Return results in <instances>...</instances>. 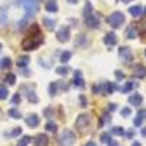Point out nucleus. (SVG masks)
Here are the masks:
<instances>
[{
  "instance_id": "1",
  "label": "nucleus",
  "mask_w": 146,
  "mask_h": 146,
  "mask_svg": "<svg viewBox=\"0 0 146 146\" xmlns=\"http://www.w3.org/2000/svg\"><path fill=\"white\" fill-rule=\"evenodd\" d=\"M31 29H32L34 34H29V36H27V38L22 41V48L25 51H34V50H36V48H38L42 44V41H44V36H42L38 25H32Z\"/></svg>"
},
{
  "instance_id": "2",
  "label": "nucleus",
  "mask_w": 146,
  "mask_h": 146,
  "mask_svg": "<svg viewBox=\"0 0 146 146\" xmlns=\"http://www.w3.org/2000/svg\"><path fill=\"white\" fill-rule=\"evenodd\" d=\"M16 6H22L23 9H25V12L28 13V16L35 15L40 9L38 0H16Z\"/></svg>"
},
{
  "instance_id": "3",
  "label": "nucleus",
  "mask_w": 146,
  "mask_h": 146,
  "mask_svg": "<svg viewBox=\"0 0 146 146\" xmlns=\"http://www.w3.org/2000/svg\"><path fill=\"white\" fill-rule=\"evenodd\" d=\"M60 146H72L73 143H75L76 140V136H75V133H73L72 130L69 129H64L62 131V135H60Z\"/></svg>"
},
{
  "instance_id": "4",
  "label": "nucleus",
  "mask_w": 146,
  "mask_h": 146,
  "mask_svg": "<svg viewBox=\"0 0 146 146\" xmlns=\"http://www.w3.org/2000/svg\"><path fill=\"white\" fill-rule=\"evenodd\" d=\"M108 23L114 29L121 28V25L124 23V15L121 13V12H114V13H111V15L108 16Z\"/></svg>"
},
{
  "instance_id": "5",
  "label": "nucleus",
  "mask_w": 146,
  "mask_h": 146,
  "mask_svg": "<svg viewBox=\"0 0 146 146\" xmlns=\"http://www.w3.org/2000/svg\"><path fill=\"white\" fill-rule=\"evenodd\" d=\"M85 23H86V27H89V28H98L100 27V23H101V19H100V16L95 13V12H92L91 15H88V16H85Z\"/></svg>"
},
{
  "instance_id": "6",
  "label": "nucleus",
  "mask_w": 146,
  "mask_h": 146,
  "mask_svg": "<svg viewBox=\"0 0 146 146\" xmlns=\"http://www.w3.org/2000/svg\"><path fill=\"white\" fill-rule=\"evenodd\" d=\"M118 56L127 64L131 63V60H133V53H131V50H130L129 47H120L118 48Z\"/></svg>"
},
{
  "instance_id": "7",
  "label": "nucleus",
  "mask_w": 146,
  "mask_h": 146,
  "mask_svg": "<svg viewBox=\"0 0 146 146\" xmlns=\"http://www.w3.org/2000/svg\"><path fill=\"white\" fill-rule=\"evenodd\" d=\"M57 40L60 41V42H67L69 40H70V28L69 27H62L58 31H57Z\"/></svg>"
},
{
  "instance_id": "8",
  "label": "nucleus",
  "mask_w": 146,
  "mask_h": 146,
  "mask_svg": "<svg viewBox=\"0 0 146 146\" xmlns=\"http://www.w3.org/2000/svg\"><path fill=\"white\" fill-rule=\"evenodd\" d=\"M89 123H91V115H89V114H80V115L76 118L75 126L82 130V129H85V127H88Z\"/></svg>"
},
{
  "instance_id": "9",
  "label": "nucleus",
  "mask_w": 146,
  "mask_h": 146,
  "mask_svg": "<svg viewBox=\"0 0 146 146\" xmlns=\"http://www.w3.org/2000/svg\"><path fill=\"white\" fill-rule=\"evenodd\" d=\"M133 76L137 78V79H143L146 76V67L142 64V63H137L133 69Z\"/></svg>"
},
{
  "instance_id": "10",
  "label": "nucleus",
  "mask_w": 146,
  "mask_h": 146,
  "mask_svg": "<svg viewBox=\"0 0 146 146\" xmlns=\"http://www.w3.org/2000/svg\"><path fill=\"white\" fill-rule=\"evenodd\" d=\"M104 44L111 47V45H115L117 44V35L114 32H108L105 36H104Z\"/></svg>"
},
{
  "instance_id": "11",
  "label": "nucleus",
  "mask_w": 146,
  "mask_h": 146,
  "mask_svg": "<svg viewBox=\"0 0 146 146\" xmlns=\"http://www.w3.org/2000/svg\"><path fill=\"white\" fill-rule=\"evenodd\" d=\"M129 102H130L131 105H135V107H139V105H142L143 98H142L140 94H133V95L129 96Z\"/></svg>"
},
{
  "instance_id": "12",
  "label": "nucleus",
  "mask_w": 146,
  "mask_h": 146,
  "mask_svg": "<svg viewBox=\"0 0 146 146\" xmlns=\"http://www.w3.org/2000/svg\"><path fill=\"white\" fill-rule=\"evenodd\" d=\"M25 121H27V124L29 127H36V126L40 124V117L36 115V114H31V115H28V118Z\"/></svg>"
},
{
  "instance_id": "13",
  "label": "nucleus",
  "mask_w": 146,
  "mask_h": 146,
  "mask_svg": "<svg viewBox=\"0 0 146 146\" xmlns=\"http://www.w3.org/2000/svg\"><path fill=\"white\" fill-rule=\"evenodd\" d=\"M35 146H48V137L47 135H38L35 137Z\"/></svg>"
},
{
  "instance_id": "14",
  "label": "nucleus",
  "mask_w": 146,
  "mask_h": 146,
  "mask_svg": "<svg viewBox=\"0 0 146 146\" xmlns=\"http://www.w3.org/2000/svg\"><path fill=\"white\" fill-rule=\"evenodd\" d=\"M45 10L50 12V13H54V12L58 10V5L56 0H48V2L45 3Z\"/></svg>"
},
{
  "instance_id": "15",
  "label": "nucleus",
  "mask_w": 146,
  "mask_h": 146,
  "mask_svg": "<svg viewBox=\"0 0 146 146\" xmlns=\"http://www.w3.org/2000/svg\"><path fill=\"white\" fill-rule=\"evenodd\" d=\"M73 85L75 86H79V88H82L83 86V78H82V73H80V70H76L75 72V79H73Z\"/></svg>"
},
{
  "instance_id": "16",
  "label": "nucleus",
  "mask_w": 146,
  "mask_h": 146,
  "mask_svg": "<svg viewBox=\"0 0 146 146\" xmlns=\"http://www.w3.org/2000/svg\"><path fill=\"white\" fill-rule=\"evenodd\" d=\"M28 64H29V57H27V56H21V57L16 60V66H18V67L25 69Z\"/></svg>"
},
{
  "instance_id": "17",
  "label": "nucleus",
  "mask_w": 146,
  "mask_h": 146,
  "mask_svg": "<svg viewBox=\"0 0 146 146\" xmlns=\"http://www.w3.org/2000/svg\"><path fill=\"white\" fill-rule=\"evenodd\" d=\"M129 12H130V15H131V16L137 18V16L142 15V7H140V6H131V7L129 9Z\"/></svg>"
},
{
  "instance_id": "18",
  "label": "nucleus",
  "mask_w": 146,
  "mask_h": 146,
  "mask_svg": "<svg viewBox=\"0 0 146 146\" xmlns=\"http://www.w3.org/2000/svg\"><path fill=\"white\" fill-rule=\"evenodd\" d=\"M137 36V29L135 28V27H130L129 29H127V38L129 40H135Z\"/></svg>"
},
{
  "instance_id": "19",
  "label": "nucleus",
  "mask_w": 146,
  "mask_h": 146,
  "mask_svg": "<svg viewBox=\"0 0 146 146\" xmlns=\"http://www.w3.org/2000/svg\"><path fill=\"white\" fill-rule=\"evenodd\" d=\"M7 114H9V117H12V118H15V120H19L22 115H21V113L18 111L16 108H10L9 111H7Z\"/></svg>"
},
{
  "instance_id": "20",
  "label": "nucleus",
  "mask_w": 146,
  "mask_h": 146,
  "mask_svg": "<svg viewBox=\"0 0 146 146\" xmlns=\"http://www.w3.org/2000/svg\"><path fill=\"white\" fill-rule=\"evenodd\" d=\"M136 86V85H135V82H127L126 85H124V86L123 88H121V92H123V94H127V92H130L133 88H135Z\"/></svg>"
},
{
  "instance_id": "21",
  "label": "nucleus",
  "mask_w": 146,
  "mask_h": 146,
  "mask_svg": "<svg viewBox=\"0 0 146 146\" xmlns=\"http://www.w3.org/2000/svg\"><path fill=\"white\" fill-rule=\"evenodd\" d=\"M69 67L67 66H60V67H57L56 69V72H57V75H60V76H66L67 73H69Z\"/></svg>"
},
{
  "instance_id": "22",
  "label": "nucleus",
  "mask_w": 146,
  "mask_h": 146,
  "mask_svg": "<svg viewBox=\"0 0 146 146\" xmlns=\"http://www.w3.org/2000/svg\"><path fill=\"white\" fill-rule=\"evenodd\" d=\"M70 57H72V53L70 51H63L62 56H60V62H62V63H67L69 60H70Z\"/></svg>"
},
{
  "instance_id": "23",
  "label": "nucleus",
  "mask_w": 146,
  "mask_h": 146,
  "mask_svg": "<svg viewBox=\"0 0 146 146\" xmlns=\"http://www.w3.org/2000/svg\"><path fill=\"white\" fill-rule=\"evenodd\" d=\"M57 88H58V83L57 82H51L50 83V86H48V91H50V95L54 96L57 94Z\"/></svg>"
},
{
  "instance_id": "24",
  "label": "nucleus",
  "mask_w": 146,
  "mask_h": 146,
  "mask_svg": "<svg viewBox=\"0 0 146 146\" xmlns=\"http://www.w3.org/2000/svg\"><path fill=\"white\" fill-rule=\"evenodd\" d=\"M9 95V91L6 86H3V85H0V100H6Z\"/></svg>"
},
{
  "instance_id": "25",
  "label": "nucleus",
  "mask_w": 146,
  "mask_h": 146,
  "mask_svg": "<svg viewBox=\"0 0 146 146\" xmlns=\"http://www.w3.org/2000/svg\"><path fill=\"white\" fill-rule=\"evenodd\" d=\"M92 12H94V9H92V5H91L89 2H86V3H85V12H83V18H85V16H88V15H91Z\"/></svg>"
},
{
  "instance_id": "26",
  "label": "nucleus",
  "mask_w": 146,
  "mask_h": 146,
  "mask_svg": "<svg viewBox=\"0 0 146 146\" xmlns=\"http://www.w3.org/2000/svg\"><path fill=\"white\" fill-rule=\"evenodd\" d=\"M44 23H45V27H47L48 29H53V28L56 27V21H53V19H50V18H44Z\"/></svg>"
},
{
  "instance_id": "27",
  "label": "nucleus",
  "mask_w": 146,
  "mask_h": 146,
  "mask_svg": "<svg viewBox=\"0 0 146 146\" xmlns=\"http://www.w3.org/2000/svg\"><path fill=\"white\" fill-rule=\"evenodd\" d=\"M45 130H47V131H53V133H54V131L57 130V124H56V123H53V121H48V123L45 124Z\"/></svg>"
},
{
  "instance_id": "28",
  "label": "nucleus",
  "mask_w": 146,
  "mask_h": 146,
  "mask_svg": "<svg viewBox=\"0 0 146 146\" xmlns=\"http://www.w3.org/2000/svg\"><path fill=\"white\" fill-rule=\"evenodd\" d=\"M7 21V16H6V12L5 9H0V27H3Z\"/></svg>"
},
{
  "instance_id": "29",
  "label": "nucleus",
  "mask_w": 146,
  "mask_h": 146,
  "mask_svg": "<svg viewBox=\"0 0 146 146\" xmlns=\"http://www.w3.org/2000/svg\"><path fill=\"white\" fill-rule=\"evenodd\" d=\"M111 133H113V135H115V136H123L126 131H124V129H123V127H113Z\"/></svg>"
},
{
  "instance_id": "30",
  "label": "nucleus",
  "mask_w": 146,
  "mask_h": 146,
  "mask_svg": "<svg viewBox=\"0 0 146 146\" xmlns=\"http://www.w3.org/2000/svg\"><path fill=\"white\" fill-rule=\"evenodd\" d=\"M28 100H29V102L36 104V102H38V96L35 95V92H34V91H31V92H28Z\"/></svg>"
},
{
  "instance_id": "31",
  "label": "nucleus",
  "mask_w": 146,
  "mask_h": 146,
  "mask_svg": "<svg viewBox=\"0 0 146 146\" xmlns=\"http://www.w3.org/2000/svg\"><path fill=\"white\" fill-rule=\"evenodd\" d=\"M6 82H7L9 85H15V82H16V76L13 75V73H9V75L6 76Z\"/></svg>"
},
{
  "instance_id": "32",
  "label": "nucleus",
  "mask_w": 146,
  "mask_h": 146,
  "mask_svg": "<svg viewBox=\"0 0 146 146\" xmlns=\"http://www.w3.org/2000/svg\"><path fill=\"white\" fill-rule=\"evenodd\" d=\"M10 64H12V62H10L9 57H5V58L2 60V67H3V69H9Z\"/></svg>"
},
{
  "instance_id": "33",
  "label": "nucleus",
  "mask_w": 146,
  "mask_h": 146,
  "mask_svg": "<svg viewBox=\"0 0 146 146\" xmlns=\"http://www.w3.org/2000/svg\"><path fill=\"white\" fill-rule=\"evenodd\" d=\"M29 142H31V137H29V136H23V137L21 139V142H19L18 146H27Z\"/></svg>"
},
{
  "instance_id": "34",
  "label": "nucleus",
  "mask_w": 146,
  "mask_h": 146,
  "mask_svg": "<svg viewBox=\"0 0 146 146\" xmlns=\"http://www.w3.org/2000/svg\"><path fill=\"white\" fill-rule=\"evenodd\" d=\"M110 140H111V135H110V133H102V135H101V142L108 143Z\"/></svg>"
},
{
  "instance_id": "35",
  "label": "nucleus",
  "mask_w": 146,
  "mask_h": 146,
  "mask_svg": "<svg viewBox=\"0 0 146 146\" xmlns=\"http://www.w3.org/2000/svg\"><path fill=\"white\" fill-rule=\"evenodd\" d=\"M21 133H22V129H21V127H15L13 130H12V133H10L9 136H12V137H15V136H19Z\"/></svg>"
},
{
  "instance_id": "36",
  "label": "nucleus",
  "mask_w": 146,
  "mask_h": 146,
  "mask_svg": "<svg viewBox=\"0 0 146 146\" xmlns=\"http://www.w3.org/2000/svg\"><path fill=\"white\" fill-rule=\"evenodd\" d=\"M130 114H131V110H130L129 107H126V108L121 110V117H129Z\"/></svg>"
},
{
  "instance_id": "37",
  "label": "nucleus",
  "mask_w": 146,
  "mask_h": 146,
  "mask_svg": "<svg viewBox=\"0 0 146 146\" xmlns=\"http://www.w3.org/2000/svg\"><path fill=\"white\" fill-rule=\"evenodd\" d=\"M19 102H21V95H19V94H15L13 98H12V104L16 105V104H19Z\"/></svg>"
},
{
  "instance_id": "38",
  "label": "nucleus",
  "mask_w": 146,
  "mask_h": 146,
  "mask_svg": "<svg viewBox=\"0 0 146 146\" xmlns=\"http://www.w3.org/2000/svg\"><path fill=\"white\" fill-rule=\"evenodd\" d=\"M142 121H143V118L139 117V115H136L135 117V121H133V124H135L136 127H139V126H142Z\"/></svg>"
},
{
  "instance_id": "39",
  "label": "nucleus",
  "mask_w": 146,
  "mask_h": 146,
  "mask_svg": "<svg viewBox=\"0 0 146 146\" xmlns=\"http://www.w3.org/2000/svg\"><path fill=\"white\" fill-rule=\"evenodd\" d=\"M115 78H117V80H123L126 76H124V73L123 72H120V70H115Z\"/></svg>"
},
{
  "instance_id": "40",
  "label": "nucleus",
  "mask_w": 146,
  "mask_h": 146,
  "mask_svg": "<svg viewBox=\"0 0 146 146\" xmlns=\"http://www.w3.org/2000/svg\"><path fill=\"white\" fill-rule=\"evenodd\" d=\"M79 100H80V104H82V107H86V105H88V102H86V98H85L83 95H80V96H79Z\"/></svg>"
},
{
  "instance_id": "41",
  "label": "nucleus",
  "mask_w": 146,
  "mask_h": 146,
  "mask_svg": "<svg viewBox=\"0 0 146 146\" xmlns=\"http://www.w3.org/2000/svg\"><path fill=\"white\" fill-rule=\"evenodd\" d=\"M117 110V105L115 104H108V111H111V113H114Z\"/></svg>"
},
{
  "instance_id": "42",
  "label": "nucleus",
  "mask_w": 146,
  "mask_h": 146,
  "mask_svg": "<svg viewBox=\"0 0 146 146\" xmlns=\"http://www.w3.org/2000/svg\"><path fill=\"white\" fill-rule=\"evenodd\" d=\"M137 115L142 117V118H145V117H146V110H140V111L137 113Z\"/></svg>"
},
{
  "instance_id": "43",
  "label": "nucleus",
  "mask_w": 146,
  "mask_h": 146,
  "mask_svg": "<svg viewBox=\"0 0 146 146\" xmlns=\"http://www.w3.org/2000/svg\"><path fill=\"white\" fill-rule=\"evenodd\" d=\"M108 146H117V142L111 139V140H110V142H108Z\"/></svg>"
},
{
  "instance_id": "44",
  "label": "nucleus",
  "mask_w": 146,
  "mask_h": 146,
  "mask_svg": "<svg viewBox=\"0 0 146 146\" xmlns=\"http://www.w3.org/2000/svg\"><path fill=\"white\" fill-rule=\"evenodd\" d=\"M133 135H135V131H133V130H130V131L127 133V137H130V139H131V137H133Z\"/></svg>"
},
{
  "instance_id": "45",
  "label": "nucleus",
  "mask_w": 146,
  "mask_h": 146,
  "mask_svg": "<svg viewBox=\"0 0 146 146\" xmlns=\"http://www.w3.org/2000/svg\"><path fill=\"white\" fill-rule=\"evenodd\" d=\"M85 146H98V145H96L95 142H88V143L85 145Z\"/></svg>"
},
{
  "instance_id": "46",
  "label": "nucleus",
  "mask_w": 146,
  "mask_h": 146,
  "mask_svg": "<svg viewBox=\"0 0 146 146\" xmlns=\"http://www.w3.org/2000/svg\"><path fill=\"white\" fill-rule=\"evenodd\" d=\"M67 2H69L70 5H76V3L79 2V0H67Z\"/></svg>"
},
{
  "instance_id": "47",
  "label": "nucleus",
  "mask_w": 146,
  "mask_h": 146,
  "mask_svg": "<svg viewBox=\"0 0 146 146\" xmlns=\"http://www.w3.org/2000/svg\"><path fill=\"white\" fill-rule=\"evenodd\" d=\"M131 146H142V145H140L139 142H133V143H131Z\"/></svg>"
},
{
  "instance_id": "48",
  "label": "nucleus",
  "mask_w": 146,
  "mask_h": 146,
  "mask_svg": "<svg viewBox=\"0 0 146 146\" xmlns=\"http://www.w3.org/2000/svg\"><path fill=\"white\" fill-rule=\"evenodd\" d=\"M142 136H143V137H146V129H143V130H142Z\"/></svg>"
},
{
  "instance_id": "49",
  "label": "nucleus",
  "mask_w": 146,
  "mask_h": 146,
  "mask_svg": "<svg viewBox=\"0 0 146 146\" xmlns=\"http://www.w3.org/2000/svg\"><path fill=\"white\" fill-rule=\"evenodd\" d=\"M118 2H123V3H129V2H131V0H118Z\"/></svg>"
},
{
  "instance_id": "50",
  "label": "nucleus",
  "mask_w": 146,
  "mask_h": 146,
  "mask_svg": "<svg viewBox=\"0 0 146 146\" xmlns=\"http://www.w3.org/2000/svg\"><path fill=\"white\" fill-rule=\"evenodd\" d=\"M0 51H2V44H0Z\"/></svg>"
},
{
  "instance_id": "51",
  "label": "nucleus",
  "mask_w": 146,
  "mask_h": 146,
  "mask_svg": "<svg viewBox=\"0 0 146 146\" xmlns=\"http://www.w3.org/2000/svg\"><path fill=\"white\" fill-rule=\"evenodd\" d=\"M145 15H146V7H145Z\"/></svg>"
},
{
  "instance_id": "52",
  "label": "nucleus",
  "mask_w": 146,
  "mask_h": 146,
  "mask_svg": "<svg viewBox=\"0 0 146 146\" xmlns=\"http://www.w3.org/2000/svg\"><path fill=\"white\" fill-rule=\"evenodd\" d=\"M145 56H146V50H145Z\"/></svg>"
}]
</instances>
